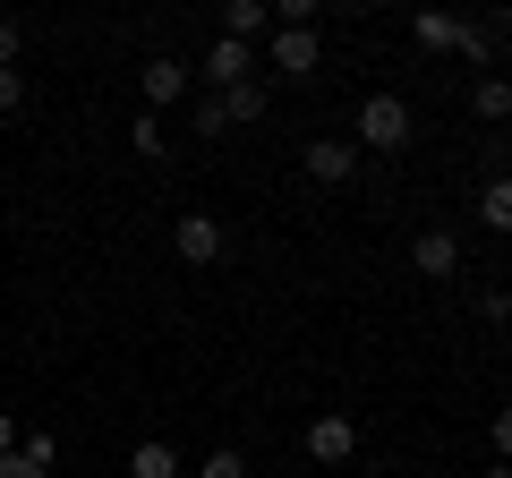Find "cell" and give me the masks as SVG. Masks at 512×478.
Listing matches in <instances>:
<instances>
[{
  "label": "cell",
  "instance_id": "6da1fadb",
  "mask_svg": "<svg viewBox=\"0 0 512 478\" xmlns=\"http://www.w3.org/2000/svg\"><path fill=\"white\" fill-rule=\"evenodd\" d=\"M410 137H419V111H410L402 94H367V103H359V129H350L359 154H402Z\"/></svg>",
  "mask_w": 512,
  "mask_h": 478
},
{
  "label": "cell",
  "instance_id": "7a4b0ae2",
  "mask_svg": "<svg viewBox=\"0 0 512 478\" xmlns=\"http://www.w3.org/2000/svg\"><path fill=\"white\" fill-rule=\"evenodd\" d=\"M256 69H274V77H316L325 69V43H316V26H274V35H265V52H256Z\"/></svg>",
  "mask_w": 512,
  "mask_h": 478
},
{
  "label": "cell",
  "instance_id": "3957f363",
  "mask_svg": "<svg viewBox=\"0 0 512 478\" xmlns=\"http://www.w3.org/2000/svg\"><path fill=\"white\" fill-rule=\"evenodd\" d=\"M222 248H231V231H222L214 214H180L171 222V257L180 265H222Z\"/></svg>",
  "mask_w": 512,
  "mask_h": 478
},
{
  "label": "cell",
  "instance_id": "277c9868",
  "mask_svg": "<svg viewBox=\"0 0 512 478\" xmlns=\"http://www.w3.org/2000/svg\"><path fill=\"white\" fill-rule=\"evenodd\" d=\"M350 453H359V419H350V410H316V419H308V461L342 470Z\"/></svg>",
  "mask_w": 512,
  "mask_h": 478
},
{
  "label": "cell",
  "instance_id": "5b68a950",
  "mask_svg": "<svg viewBox=\"0 0 512 478\" xmlns=\"http://www.w3.org/2000/svg\"><path fill=\"white\" fill-rule=\"evenodd\" d=\"M197 77H205V86H214V94L248 86V77H256V43H231V35H214V52L197 60Z\"/></svg>",
  "mask_w": 512,
  "mask_h": 478
},
{
  "label": "cell",
  "instance_id": "8992f818",
  "mask_svg": "<svg viewBox=\"0 0 512 478\" xmlns=\"http://www.w3.org/2000/svg\"><path fill=\"white\" fill-rule=\"evenodd\" d=\"M188 77H197V69H188V60H171V52H154L146 69H137V94H146V111H154V120H163V111L188 94Z\"/></svg>",
  "mask_w": 512,
  "mask_h": 478
},
{
  "label": "cell",
  "instance_id": "52a82bcc",
  "mask_svg": "<svg viewBox=\"0 0 512 478\" xmlns=\"http://www.w3.org/2000/svg\"><path fill=\"white\" fill-rule=\"evenodd\" d=\"M299 163H308L316 188H342L350 171H359V146H350V137H308V146H299Z\"/></svg>",
  "mask_w": 512,
  "mask_h": 478
},
{
  "label": "cell",
  "instance_id": "ba28073f",
  "mask_svg": "<svg viewBox=\"0 0 512 478\" xmlns=\"http://www.w3.org/2000/svg\"><path fill=\"white\" fill-rule=\"evenodd\" d=\"M410 265H419L427 282H453V274H461V239L444 231V222H427V231L410 239Z\"/></svg>",
  "mask_w": 512,
  "mask_h": 478
},
{
  "label": "cell",
  "instance_id": "9c48e42d",
  "mask_svg": "<svg viewBox=\"0 0 512 478\" xmlns=\"http://www.w3.org/2000/svg\"><path fill=\"white\" fill-rule=\"evenodd\" d=\"M410 43H419V52H453L461 18H453V9H419V18H410Z\"/></svg>",
  "mask_w": 512,
  "mask_h": 478
},
{
  "label": "cell",
  "instance_id": "30bf717a",
  "mask_svg": "<svg viewBox=\"0 0 512 478\" xmlns=\"http://www.w3.org/2000/svg\"><path fill=\"white\" fill-rule=\"evenodd\" d=\"M470 111L487 120V129H512V77H478V86H470Z\"/></svg>",
  "mask_w": 512,
  "mask_h": 478
},
{
  "label": "cell",
  "instance_id": "8fae6325",
  "mask_svg": "<svg viewBox=\"0 0 512 478\" xmlns=\"http://www.w3.org/2000/svg\"><path fill=\"white\" fill-rule=\"evenodd\" d=\"M222 35H231V43L274 35V9H265V0H231V9H222Z\"/></svg>",
  "mask_w": 512,
  "mask_h": 478
},
{
  "label": "cell",
  "instance_id": "7c38bea8",
  "mask_svg": "<svg viewBox=\"0 0 512 478\" xmlns=\"http://www.w3.org/2000/svg\"><path fill=\"white\" fill-rule=\"evenodd\" d=\"M128 478H188V470H180V453H171L163 436H146L137 453H128Z\"/></svg>",
  "mask_w": 512,
  "mask_h": 478
},
{
  "label": "cell",
  "instance_id": "4fadbf2b",
  "mask_svg": "<svg viewBox=\"0 0 512 478\" xmlns=\"http://www.w3.org/2000/svg\"><path fill=\"white\" fill-rule=\"evenodd\" d=\"M214 103H222V120H231V129H248V120H265V77H248V86L214 94Z\"/></svg>",
  "mask_w": 512,
  "mask_h": 478
},
{
  "label": "cell",
  "instance_id": "5bb4252c",
  "mask_svg": "<svg viewBox=\"0 0 512 478\" xmlns=\"http://www.w3.org/2000/svg\"><path fill=\"white\" fill-rule=\"evenodd\" d=\"M478 222H487V231H504V239H512V180H504V171H495V180L478 188Z\"/></svg>",
  "mask_w": 512,
  "mask_h": 478
},
{
  "label": "cell",
  "instance_id": "9a60e30c",
  "mask_svg": "<svg viewBox=\"0 0 512 478\" xmlns=\"http://www.w3.org/2000/svg\"><path fill=\"white\" fill-rule=\"evenodd\" d=\"M453 52L470 60V69H487V60H495V26H487V18H461V43H453Z\"/></svg>",
  "mask_w": 512,
  "mask_h": 478
},
{
  "label": "cell",
  "instance_id": "2e32d148",
  "mask_svg": "<svg viewBox=\"0 0 512 478\" xmlns=\"http://www.w3.org/2000/svg\"><path fill=\"white\" fill-rule=\"evenodd\" d=\"M128 146L146 154V163H163V154H171V137H163V120H154V111H137V120H128Z\"/></svg>",
  "mask_w": 512,
  "mask_h": 478
},
{
  "label": "cell",
  "instance_id": "e0dca14e",
  "mask_svg": "<svg viewBox=\"0 0 512 478\" xmlns=\"http://www.w3.org/2000/svg\"><path fill=\"white\" fill-rule=\"evenodd\" d=\"M197 478H256V470H248V453H239V444H214V453L197 461Z\"/></svg>",
  "mask_w": 512,
  "mask_h": 478
},
{
  "label": "cell",
  "instance_id": "ac0fdd59",
  "mask_svg": "<svg viewBox=\"0 0 512 478\" xmlns=\"http://www.w3.org/2000/svg\"><path fill=\"white\" fill-rule=\"evenodd\" d=\"M18 453L35 461V470H52V461H60V436H52V427H26V436H18Z\"/></svg>",
  "mask_w": 512,
  "mask_h": 478
},
{
  "label": "cell",
  "instance_id": "d6986e66",
  "mask_svg": "<svg viewBox=\"0 0 512 478\" xmlns=\"http://www.w3.org/2000/svg\"><path fill=\"white\" fill-rule=\"evenodd\" d=\"M188 129H197V137H231V120H222V103H214V94H205V103L188 111Z\"/></svg>",
  "mask_w": 512,
  "mask_h": 478
},
{
  "label": "cell",
  "instance_id": "ffe728a7",
  "mask_svg": "<svg viewBox=\"0 0 512 478\" xmlns=\"http://www.w3.org/2000/svg\"><path fill=\"white\" fill-rule=\"evenodd\" d=\"M26 103V69H0V111H18Z\"/></svg>",
  "mask_w": 512,
  "mask_h": 478
},
{
  "label": "cell",
  "instance_id": "44dd1931",
  "mask_svg": "<svg viewBox=\"0 0 512 478\" xmlns=\"http://www.w3.org/2000/svg\"><path fill=\"white\" fill-rule=\"evenodd\" d=\"M0 478H52V470H35L26 453H0Z\"/></svg>",
  "mask_w": 512,
  "mask_h": 478
},
{
  "label": "cell",
  "instance_id": "7402d4cb",
  "mask_svg": "<svg viewBox=\"0 0 512 478\" xmlns=\"http://www.w3.org/2000/svg\"><path fill=\"white\" fill-rule=\"evenodd\" d=\"M495 461H512V402L495 410Z\"/></svg>",
  "mask_w": 512,
  "mask_h": 478
},
{
  "label": "cell",
  "instance_id": "603a6c76",
  "mask_svg": "<svg viewBox=\"0 0 512 478\" xmlns=\"http://www.w3.org/2000/svg\"><path fill=\"white\" fill-rule=\"evenodd\" d=\"M487 325H512V291H487Z\"/></svg>",
  "mask_w": 512,
  "mask_h": 478
},
{
  "label": "cell",
  "instance_id": "cb8c5ba5",
  "mask_svg": "<svg viewBox=\"0 0 512 478\" xmlns=\"http://www.w3.org/2000/svg\"><path fill=\"white\" fill-rule=\"evenodd\" d=\"M18 436H26V427H18V410H0V453H18Z\"/></svg>",
  "mask_w": 512,
  "mask_h": 478
},
{
  "label": "cell",
  "instance_id": "d4e9b609",
  "mask_svg": "<svg viewBox=\"0 0 512 478\" xmlns=\"http://www.w3.org/2000/svg\"><path fill=\"white\" fill-rule=\"evenodd\" d=\"M0 69H18V26L0 18Z\"/></svg>",
  "mask_w": 512,
  "mask_h": 478
},
{
  "label": "cell",
  "instance_id": "484cf974",
  "mask_svg": "<svg viewBox=\"0 0 512 478\" xmlns=\"http://www.w3.org/2000/svg\"><path fill=\"white\" fill-rule=\"evenodd\" d=\"M478 478H512V461H487V470H478Z\"/></svg>",
  "mask_w": 512,
  "mask_h": 478
}]
</instances>
